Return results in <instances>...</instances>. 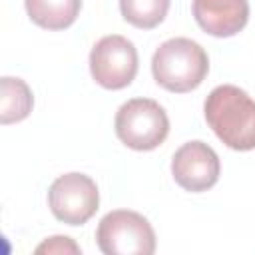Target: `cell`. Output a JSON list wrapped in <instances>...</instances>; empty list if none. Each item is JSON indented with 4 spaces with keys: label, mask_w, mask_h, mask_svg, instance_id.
Listing matches in <instances>:
<instances>
[{
    "label": "cell",
    "mask_w": 255,
    "mask_h": 255,
    "mask_svg": "<svg viewBox=\"0 0 255 255\" xmlns=\"http://www.w3.org/2000/svg\"><path fill=\"white\" fill-rule=\"evenodd\" d=\"M197 26L215 38H229L241 32L249 20L247 0H193Z\"/></svg>",
    "instance_id": "8"
},
{
    "label": "cell",
    "mask_w": 255,
    "mask_h": 255,
    "mask_svg": "<svg viewBox=\"0 0 255 255\" xmlns=\"http://www.w3.org/2000/svg\"><path fill=\"white\" fill-rule=\"evenodd\" d=\"M139 58L131 40L112 34L100 38L90 52V72L96 84L106 90L129 86L137 74Z\"/></svg>",
    "instance_id": "5"
},
{
    "label": "cell",
    "mask_w": 255,
    "mask_h": 255,
    "mask_svg": "<svg viewBox=\"0 0 255 255\" xmlns=\"http://www.w3.org/2000/svg\"><path fill=\"white\" fill-rule=\"evenodd\" d=\"M36 253H80V247L76 245L74 239L66 237V235H54L48 237L46 241H42L36 247Z\"/></svg>",
    "instance_id": "12"
},
{
    "label": "cell",
    "mask_w": 255,
    "mask_h": 255,
    "mask_svg": "<svg viewBox=\"0 0 255 255\" xmlns=\"http://www.w3.org/2000/svg\"><path fill=\"white\" fill-rule=\"evenodd\" d=\"M114 128L118 139L129 149L151 151L165 141L169 133V118L155 100L133 98L120 106Z\"/></svg>",
    "instance_id": "3"
},
{
    "label": "cell",
    "mask_w": 255,
    "mask_h": 255,
    "mask_svg": "<svg viewBox=\"0 0 255 255\" xmlns=\"http://www.w3.org/2000/svg\"><path fill=\"white\" fill-rule=\"evenodd\" d=\"M96 241L106 255H151L155 231L137 211L116 209L106 213L96 229Z\"/></svg>",
    "instance_id": "4"
},
{
    "label": "cell",
    "mask_w": 255,
    "mask_h": 255,
    "mask_svg": "<svg viewBox=\"0 0 255 255\" xmlns=\"http://www.w3.org/2000/svg\"><path fill=\"white\" fill-rule=\"evenodd\" d=\"M219 157L203 141L183 143L171 159V173L179 187L191 193L207 191L219 179Z\"/></svg>",
    "instance_id": "7"
},
{
    "label": "cell",
    "mask_w": 255,
    "mask_h": 255,
    "mask_svg": "<svg viewBox=\"0 0 255 255\" xmlns=\"http://www.w3.org/2000/svg\"><path fill=\"white\" fill-rule=\"evenodd\" d=\"M169 10V0H120V12L135 28L151 30L159 26Z\"/></svg>",
    "instance_id": "11"
},
{
    "label": "cell",
    "mask_w": 255,
    "mask_h": 255,
    "mask_svg": "<svg viewBox=\"0 0 255 255\" xmlns=\"http://www.w3.org/2000/svg\"><path fill=\"white\" fill-rule=\"evenodd\" d=\"M155 82L175 94L195 90L209 72L205 50L189 38H171L163 42L151 60Z\"/></svg>",
    "instance_id": "2"
},
{
    "label": "cell",
    "mask_w": 255,
    "mask_h": 255,
    "mask_svg": "<svg viewBox=\"0 0 255 255\" xmlns=\"http://www.w3.org/2000/svg\"><path fill=\"white\" fill-rule=\"evenodd\" d=\"M207 126L235 151L255 149V100L237 86L223 84L209 92L203 104Z\"/></svg>",
    "instance_id": "1"
},
{
    "label": "cell",
    "mask_w": 255,
    "mask_h": 255,
    "mask_svg": "<svg viewBox=\"0 0 255 255\" xmlns=\"http://www.w3.org/2000/svg\"><path fill=\"white\" fill-rule=\"evenodd\" d=\"M100 193L92 177L72 171L60 175L48 191V205L56 219L68 225H84L96 211Z\"/></svg>",
    "instance_id": "6"
},
{
    "label": "cell",
    "mask_w": 255,
    "mask_h": 255,
    "mask_svg": "<svg viewBox=\"0 0 255 255\" xmlns=\"http://www.w3.org/2000/svg\"><path fill=\"white\" fill-rule=\"evenodd\" d=\"M34 106V96L30 86L12 76H4L0 80V122L14 124L28 118Z\"/></svg>",
    "instance_id": "10"
},
{
    "label": "cell",
    "mask_w": 255,
    "mask_h": 255,
    "mask_svg": "<svg viewBox=\"0 0 255 255\" xmlns=\"http://www.w3.org/2000/svg\"><path fill=\"white\" fill-rule=\"evenodd\" d=\"M26 12L34 24L46 30H64L80 14L82 0H24Z\"/></svg>",
    "instance_id": "9"
}]
</instances>
